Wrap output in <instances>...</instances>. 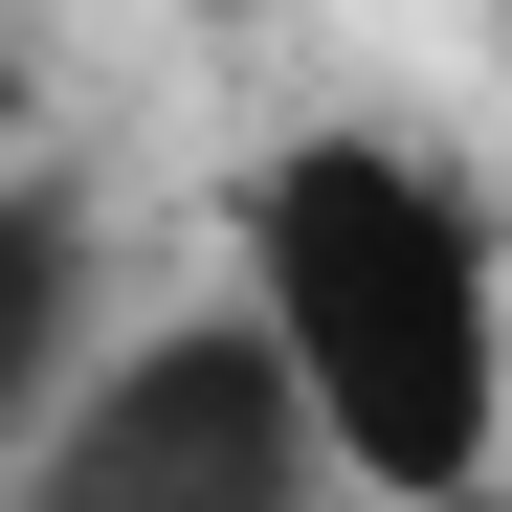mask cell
Returning <instances> with one entry per match:
<instances>
[{
	"label": "cell",
	"instance_id": "1",
	"mask_svg": "<svg viewBox=\"0 0 512 512\" xmlns=\"http://www.w3.org/2000/svg\"><path fill=\"white\" fill-rule=\"evenodd\" d=\"M223 312L268 334L334 512H468L512 490V245L446 134L312 112L223 179Z\"/></svg>",
	"mask_w": 512,
	"mask_h": 512
},
{
	"label": "cell",
	"instance_id": "2",
	"mask_svg": "<svg viewBox=\"0 0 512 512\" xmlns=\"http://www.w3.org/2000/svg\"><path fill=\"white\" fill-rule=\"evenodd\" d=\"M0 512H334V468H312V423L268 379V334L201 290V312L90 334V379L45 401V446L0 468Z\"/></svg>",
	"mask_w": 512,
	"mask_h": 512
},
{
	"label": "cell",
	"instance_id": "3",
	"mask_svg": "<svg viewBox=\"0 0 512 512\" xmlns=\"http://www.w3.org/2000/svg\"><path fill=\"white\" fill-rule=\"evenodd\" d=\"M90 334H112V223L67 179H0V468H23L45 401L90 379Z\"/></svg>",
	"mask_w": 512,
	"mask_h": 512
},
{
	"label": "cell",
	"instance_id": "4",
	"mask_svg": "<svg viewBox=\"0 0 512 512\" xmlns=\"http://www.w3.org/2000/svg\"><path fill=\"white\" fill-rule=\"evenodd\" d=\"M0 179H45V45H0Z\"/></svg>",
	"mask_w": 512,
	"mask_h": 512
},
{
	"label": "cell",
	"instance_id": "5",
	"mask_svg": "<svg viewBox=\"0 0 512 512\" xmlns=\"http://www.w3.org/2000/svg\"><path fill=\"white\" fill-rule=\"evenodd\" d=\"M468 512H512V490H468Z\"/></svg>",
	"mask_w": 512,
	"mask_h": 512
}]
</instances>
